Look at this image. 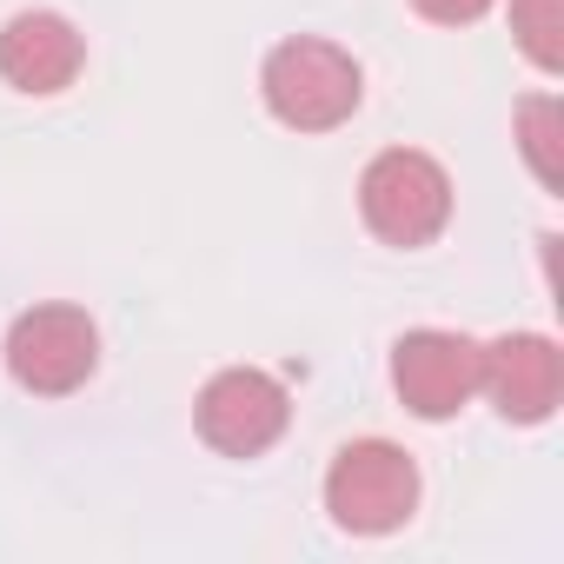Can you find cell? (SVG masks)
Wrapping results in <instances>:
<instances>
[{
	"instance_id": "cell-2",
	"label": "cell",
	"mask_w": 564,
	"mask_h": 564,
	"mask_svg": "<svg viewBox=\"0 0 564 564\" xmlns=\"http://www.w3.org/2000/svg\"><path fill=\"white\" fill-rule=\"evenodd\" d=\"M359 213H366L372 239L419 252L452 226V173L419 147H386L359 173Z\"/></svg>"
},
{
	"instance_id": "cell-9",
	"label": "cell",
	"mask_w": 564,
	"mask_h": 564,
	"mask_svg": "<svg viewBox=\"0 0 564 564\" xmlns=\"http://www.w3.org/2000/svg\"><path fill=\"white\" fill-rule=\"evenodd\" d=\"M511 41L538 74H564V0H511Z\"/></svg>"
},
{
	"instance_id": "cell-7",
	"label": "cell",
	"mask_w": 564,
	"mask_h": 564,
	"mask_svg": "<svg viewBox=\"0 0 564 564\" xmlns=\"http://www.w3.org/2000/svg\"><path fill=\"white\" fill-rule=\"evenodd\" d=\"M478 392L498 405L505 425H544L564 399V352L544 333H505L485 346Z\"/></svg>"
},
{
	"instance_id": "cell-3",
	"label": "cell",
	"mask_w": 564,
	"mask_h": 564,
	"mask_svg": "<svg viewBox=\"0 0 564 564\" xmlns=\"http://www.w3.org/2000/svg\"><path fill=\"white\" fill-rule=\"evenodd\" d=\"M326 511L352 538H386L419 511V465L392 438H352L339 445L326 471Z\"/></svg>"
},
{
	"instance_id": "cell-8",
	"label": "cell",
	"mask_w": 564,
	"mask_h": 564,
	"mask_svg": "<svg viewBox=\"0 0 564 564\" xmlns=\"http://www.w3.org/2000/svg\"><path fill=\"white\" fill-rule=\"evenodd\" d=\"M80 67H87V34L54 8H28L0 28V80L14 94L54 100L80 80Z\"/></svg>"
},
{
	"instance_id": "cell-5",
	"label": "cell",
	"mask_w": 564,
	"mask_h": 564,
	"mask_svg": "<svg viewBox=\"0 0 564 564\" xmlns=\"http://www.w3.org/2000/svg\"><path fill=\"white\" fill-rule=\"evenodd\" d=\"M193 425H199V438L219 458H259V452H272L279 438H286L293 399H286V386H279L272 372H259V366H226V372H213L199 386Z\"/></svg>"
},
{
	"instance_id": "cell-1",
	"label": "cell",
	"mask_w": 564,
	"mask_h": 564,
	"mask_svg": "<svg viewBox=\"0 0 564 564\" xmlns=\"http://www.w3.org/2000/svg\"><path fill=\"white\" fill-rule=\"evenodd\" d=\"M259 94H265V113L293 133H333L359 113L366 100V74L359 61L339 47V41H319V34H293L279 41L259 67Z\"/></svg>"
},
{
	"instance_id": "cell-6",
	"label": "cell",
	"mask_w": 564,
	"mask_h": 564,
	"mask_svg": "<svg viewBox=\"0 0 564 564\" xmlns=\"http://www.w3.org/2000/svg\"><path fill=\"white\" fill-rule=\"evenodd\" d=\"M478 366H485V346L471 333L419 326L392 346V392L412 419L438 425V419H458L478 399Z\"/></svg>"
},
{
	"instance_id": "cell-11",
	"label": "cell",
	"mask_w": 564,
	"mask_h": 564,
	"mask_svg": "<svg viewBox=\"0 0 564 564\" xmlns=\"http://www.w3.org/2000/svg\"><path fill=\"white\" fill-rule=\"evenodd\" d=\"M412 8H419L425 21H438V28H471V21L491 14V0H412Z\"/></svg>"
},
{
	"instance_id": "cell-10",
	"label": "cell",
	"mask_w": 564,
	"mask_h": 564,
	"mask_svg": "<svg viewBox=\"0 0 564 564\" xmlns=\"http://www.w3.org/2000/svg\"><path fill=\"white\" fill-rule=\"evenodd\" d=\"M557 120H564L557 94H531V100H518V147H524L538 186H557Z\"/></svg>"
},
{
	"instance_id": "cell-4",
	"label": "cell",
	"mask_w": 564,
	"mask_h": 564,
	"mask_svg": "<svg viewBox=\"0 0 564 564\" xmlns=\"http://www.w3.org/2000/svg\"><path fill=\"white\" fill-rule=\"evenodd\" d=\"M8 372L21 392L34 399H67L94 379L100 366V326L80 313V306H28L14 326H8Z\"/></svg>"
}]
</instances>
